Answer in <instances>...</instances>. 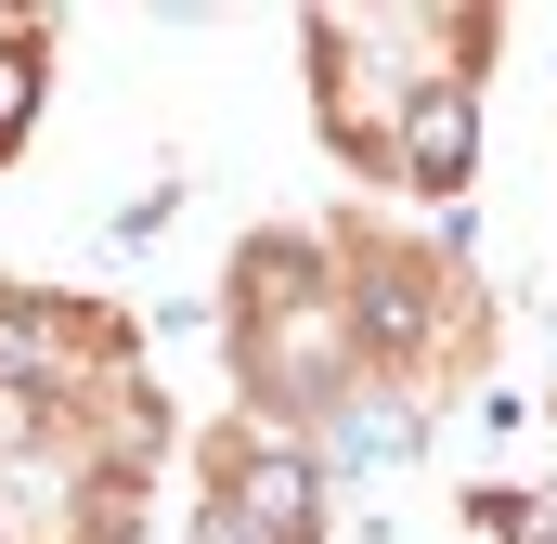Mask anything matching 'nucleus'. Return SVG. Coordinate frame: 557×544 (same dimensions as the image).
I'll return each mask as SVG.
<instances>
[{
  "label": "nucleus",
  "mask_w": 557,
  "mask_h": 544,
  "mask_svg": "<svg viewBox=\"0 0 557 544\" xmlns=\"http://www.w3.org/2000/svg\"><path fill=\"white\" fill-rule=\"evenodd\" d=\"M247 519H260L273 544H298L311 532V467H247Z\"/></svg>",
  "instance_id": "nucleus-1"
},
{
  "label": "nucleus",
  "mask_w": 557,
  "mask_h": 544,
  "mask_svg": "<svg viewBox=\"0 0 557 544\" xmlns=\"http://www.w3.org/2000/svg\"><path fill=\"white\" fill-rule=\"evenodd\" d=\"M467 169V91H428L416 104V182H454Z\"/></svg>",
  "instance_id": "nucleus-2"
}]
</instances>
